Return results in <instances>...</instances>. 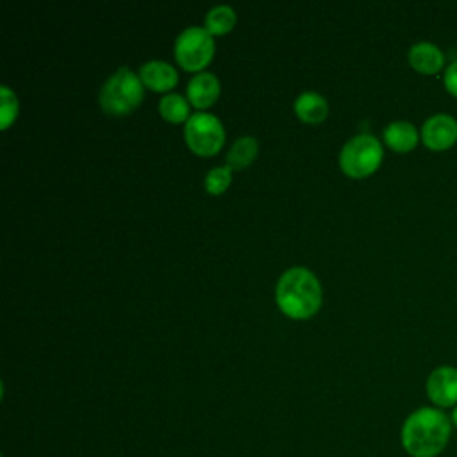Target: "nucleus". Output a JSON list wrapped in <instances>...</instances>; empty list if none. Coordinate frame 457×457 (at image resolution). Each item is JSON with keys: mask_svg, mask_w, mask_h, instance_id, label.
Masks as SVG:
<instances>
[{"mask_svg": "<svg viewBox=\"0 0 457 457\" xmlns=\"http://www.w3.org/2000/svg\"><path fill=\"white\" fill-rule=\"evenodd\" d=\"M452 427V420L443 409L420 407L405 418L400 441L411 457H437L450 443Z\"/></svg>", "mask_w": 457, "mask_h": 457, "instance_id": "1", "label": "nucleus"}, {"mask_svg": "<svg viewBox=\"0 0 457 457\" xmlns=\"http://www.w3.org/2000/svg\"><path fill=\"white\" fill-rule=\"evenodd\" d=\"M275 298L280 311L291 318H309L321 305V286L316 275L303 268L295 266L286 270L275 289Z\"/></svg>", "mask_w": 457, "mask_h": 457, "instance_id": "2", "label": "nucleus"}, {"mask_svg": "<svg viewBox=\"0 0 457 457\" xmlns=\"http://www.w3.org/2000/svg\"><path fill=\"white\" fill-rule=\"evenodd\" d=\"M143 100V82L130 68L121 66L102 86L98 102L107 114L123 116L134 111Z\"/></svg>", "mask_w": 457, "mask_h": 457, "instance_id": "3", "label": "nucleus"}, {"mask_svg": "<svg viewBox=\"0 0 457 457\" xmlns=\"http://www.w3.org/2000/svg\"><path fill=\"white\" fill-rule=\"evenodd\" d=\"M382 145L371 134H357L348 139L339 152L341 170L353 179H362L377 171L382 162Z\"/></svg>", "mask_w": 457, "mask_h": 457, "instance_id": "4", "label": "nucleus"}, {"mask_svg": "<svg viewBox=\"0 0 457 457\" xmlns=\"http://www.w3.org/2000/svg\"><path fill=\"white\" fill-rule=\"evenodd\" d=\"M173 50L182 68L187 71H198L205 68L214 55L212 34L205 27L191 25L177 36Z\"/></svg>", "mask_w": 457, "mask_h": 457, "instance_id": "5", "label": "nucleus"}, {"mask_svg": "<svg viewBox=\"0 0 457 457\" xmlns=\"http://www.w3.org/2000/svg\"><path fill=\"white\" fill-rule=\"evenodd\" d=\"M184 137L187 146L198 155L216 154L225 141L221 121L211 112H195L186 121Z\"/></svg>", "mask_w": 457, "mask_h": 457, "instance_id": "6", "label": "nucleus"}, {"mask_svg": "<svg viewBox=\"0 0 457 457\" xmlns=\"http://www.w3.org/2000/svg\"><path fill=\"white\" fill-rule=\"evenodd\" d=\"M421 143L432 152H446L457 143V120L446 112L432 114L421 127Z\"/></svg>", "mask_w": 457, "mask_h": 457, "instance_id": "7", "label": "nucleus"}, {"mask_svg": "<svg viewBox=\"0 0 457 457\" xmlns=\"http://www.w3.org/2000/svg\"><path fill=\"white\" fill-rule=\"evenodd\" d=\"M427 396L437 409L457 405V368L450 364L437 366L427 377Z\"/></svg>", "mask_w": 457, "mask_h": 457, "instance_id": "8", "label": "nucleus"}, {"mask_svg": "<svg viewBox=\"0 0 457 457\" xmlns=\"http://www.w3.org/2000/svg\"><path fill=\"white\" fill-rule=\"evenodd\" d=\"M407 61L421 75H436L445 68V54L430 41H418L409 48Z\"/></svg>", "mask_w": 457, "mask_h": 457, "instance_id": "9", "label": "nucleus"}, {"mask_svg": "<svg viewBox=\"0 0 457 457\" xmlns=\"http://www.w3.org/2000/svg\"><path fill=\"white\" fill-rule=\"evenodd\" d=\"M220 89H221V86H220V80L214 73L198 71L187 82V100L195 107L204 109V107L212 105L218 100Z\"/></svg>", "mask_w": 457, "mask_h": 457, "instance_id": "10", "label": "nucleus"}, {"mask_svg": "<svg viewBox=\"0 0 457 457\" xmlns=\"http://www.w3.org/2000/svg\"><path fill=\"white\" fill-rule=\"evenodd\" d=\"M139 79L154 91H168L177 84L179 75L170 62L161 59H150L141 64Z\"/></svg>", "mask_w": 457, "mask_h": 457, "instance_id": "11", "label": "nucleus"}, {"mask_svg": "<svg viewBox=\"0 0 457 457\" xmlns=\"http://www.w3.org/2000/svg\"><path fill=\"white\" fill-rule=\"evenodd\" d=\"M420 132L418 129L405 120L391 121L384 129V143L395 150V152H411L420 143Z\"/></svg>", "mask_w": 457, "mask_h": 457, "instance_id": "12", "label": "nucleus"}, {"mask_svg": "<svg viewBox=\"0 0 457 457\" xmlns=\"http://www.w3.org/2000/svg\"><path fill=\"white\" fill-rule=\"evenodd\" d=\"M295 112L307 123H318L325 120L328 112L327 100L316 91H303L295 100Z\"/></svg>", "mask_w": 457, "mask_h": 457, "instance_id": "13", "label": "nucleus"}, {"mask_svg": "<svg viewBox=\"0 0 457 457\" xmlns=\"http://www.w3.org/2000/svg\"><path fill=\"white\" fill-rule=\"evenodd\" d=\"M257 150H259V145H257L255 137H252V136L237 137L227 152V157H225L227 166H230V168L248 166L255 159Z\"/></svg>", "mask_w": 457, "mask_h": 457, "instance_id": "14", "label": "nucleus"}, {"mask_svg": "<svg viewBox=\"0 0 457 457\" xmlns=\"http://www.w3.org/2000/svg\"><path fill=\"white\" fill-rule=\"evenodd\" d=\"M234 25H236V11L227 4L214 5L205 14V29L212 36L225 34V32L232 30Z\"/></svg>", "mask_w": 457, "mask_h": 457, "instance_id": "15", "label": "nucleus"}, {"mask_svg": "<svg viewBox=\"0 0 457 457\" xmlns=\"http://www.w3.org/2000/svg\"><path fill=\"white\" fill-rule=\"evenodd\" d=\"M159 112L164 120L179 123L189 120V104L187 100L179 93H168L159 102Z\"/></svg>", "mask_w": 457, "mask_h": 457, "instance_id": "16", "label": "nucleus"}, {"mask_svg": "<svg viewBox=\"0 0 457 457\" xmlns=\"http://www.w3.org/2000/svg\"><path fill=\"white\" fill-rule=\"evenodd\" d=\"M232 180V168L230 166H214L205 175V189L212 195L223 193Z\"/></svg>", "mask_w": 457, "mask_h": 457, "instance_id": "17", "label": "nucleus"}, {"mask_svg": "<svg viewBox=\"0 0 457 457\" xmlns=\"http://www.w3.org/2000/svg\"><path fill=\"white\" fill-rule=\"evenodd\" d=\"M0 91H2L0 121H2V129H7L11 125V121H14V118L18 114V98H16L14 91H11L7 86H2Z\"/></svg>", "mask_w": 457, "mask_h": 457, "instance_id": "18", "label": "nucleus"}, {"mask_svg": "<svg viewBox=\"0 0 457 457\" xmlns=\"http://www.w3.org/2000/svg\"><path fill=\"white\" fill-rule=\"evenodd\" d=\"M443 84H445V89H446L453 98H457V61L450 62V64L445 68Z\"/></svg>", "mask_w": 457, "mask_h": 457, "instance_id": "19", "label": "nucleus"}, {"mask_svg": "<svg viewBox=\"0 0 457 457\" xmlns=\"http://www.w3.org/2000/svg\"><path fill=\"white\" fill-rule=\"evenodd\" d=\"M450 420H452V425L457 428V405L452 409V414H450Z\"/></svg>", "mask_w": 457, "mask_h": 457, "instance_id": "20", "label": "nucleus"}]
</instances>
